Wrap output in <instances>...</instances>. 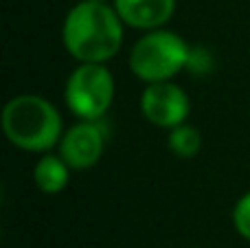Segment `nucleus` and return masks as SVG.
<instances>
[{"mask_svg":"<svg viewBox=\"0 0 250 248\" xmlns=\"http://www.w3.org/2000/svg\"><path fill=\"white\" fill-rule=\"evenodd\" d=\"M117 9L105 2L83 0L68 11L62 29L64 46L82 64H104L119 53L123 24Z\"/></svg>","mask_w":250,"mask_h":248,"instance_id":"nucleus-1","label":"nucleus"},{"mask_svg":"<svg viewBox=\"0 0 250 248\" xmlns=\"http://www.w3.org/2000/svg\"><path fill=\"white\" fill-rule=\"evenodd\" d=\"M2 130L16 147L46 152L62 136V117L42 97L20 95L4 105Z\"/></svg>","mask_w":250,"mask_h":248,"instance_id":"nucleus-2","label":"nucleus"},{"mask_svg":"<svg viewBox=\"0 0 250 248\" xmlns=\"http://www.w3.org/2000/svg\"><path fill=\"white\" fill-rule=\"evenodd\" d=\"M191 62V51L178 33L154 29L143 35L129 53V68L147 83L169 82Z\"/></svg>","mask_w":250,"mask_h":248,"instance_id":"nucleus-3","label":"nucleus"},{"mask_svg":"<svg viewBox=\"0 0 250 248\" xmlns=\"http://www.w3.org/2000/svg\"><path fill=\"white\" fill-rule=\"evenodd\" d=\"M114 97V79L104 64H82L66 82V103L83 121H99Z\"/></svg>","mask_w":250,"mask_h":248,"instance_id":"nucleus-4","label":"nucleus"},{"mask_svg":"<svg viewBox=\"0 0 250 248\" xmlns=\"http://www.w3.org/2000/svg\"><path fill=\"white\" fill-rule=\"evenodd\" d=\"M141 110L149 123L171 130L189 117V97L176 83L156 82L149 83L143 92Z\"/></svg>","mask_w":250,"mask_h":248,"instance_id":"nucleus-5","label":"nucleus"},{"mask_svg":"<svg viewBox=\"0 0 250 248\" xmlns=\"http://www.w3.org/2000/svg\"><path fill=\"white\" fill-rule=\"evenodd\" d=\"M104 154V130L97 121H83L70 127L60 143V156L70 169H88Z\"/></svg>","mask_w":250,"mask_h":248,"instance_id":"nucleus-6","label":"nucleus"},{"mask_svg":"<svg viewBox=\"0 0 250 248\" xmlns=\"http://www.w3.org/2000/svg\"><path fill=\"white\" fill-rule=\"evenodd\" d=\"M114 9L134 29H158L176 11V0H114Z\"/></svg>","mask_w":250,"mask_h":248,"instance_id":"nucleus-7","label":"nucleus"},{"mask_svg":"<svg viewBox=\"0 0 250 248\" xmlns=\"http://www.w3.org/2000/svg\"><path fill=\"white\" fill-rule=\"evenodd\" d=\"M33 180L40 191L60 193L68 185V163L62 156H44L38 161L33 169Z\"/></svg>","mask_w":250,"mask_h":248,"instance_id":"nucleus-8","label":"nucleus"},{"mask_svg":"<svg viewBox=\"0 0 250 248\" xmlns=\"http://www.w3.org/2000/svg\"><path fill=\"white\" fill-rule=\"evenodd\" d=\"M200 145H202V136L195 130L193 125H180L171 127L169 130V149L176 154L178 158H191L200 152Z\"/></svg>","mask_w":250,"mask_h":248,"instance_id":"nucleus-9","label":"nucleus"},{"mask_svg":"<svg viewBox=\"0 0 250 248\" xmlns=\"http://www.w3.org/2000/svg\"><path fill=\"white\" fill-rule=\"evenodd\" d=\"M233 222H235V228H237L239 235L250 240V193L239 198V202L235 205Z\"/></svg>","mask_w":250,"mask_h":248,"instance_id":"nucleus-10","label":"nucleus"},{"mask_svg":"<svg viewBox=\"0 0 250 248\" xmlns=\"http://www.w3.org/2000/svg\"><path fill=\"white\" fill-rule=\"evenodd\" d=\"M97 2H105V0H97Z\"/></svg>","mask_w":250,"mask_h":248,"instance_id":"nucleus-11","label":"nucleus"}]
</instances>
